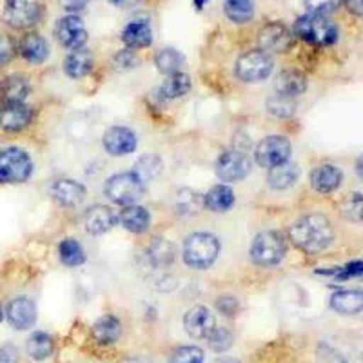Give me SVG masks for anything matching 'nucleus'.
Masks as SVG:
<instances>
[{
	"instance_id": "nucleus-43",
	"label": "nucleus",
	"mask_w": 363,
	"mask_h": 363,
	"mask_svg": "<svg viewBox=\"0 0 363 363\" xmlns=\"http://www.w3.org/2000/svg\"><path fill=\"white\" fill-rule=\"evenodd\" d=\"M325 274L335 277L336 280H349V278L362 277V274H363V260L349 262V264L343 265V267H336V269H333V271H327Z\"/></svg>"
},
{
	"instance_id": "nucleus-2",
	"label": "nucleus",
	"mask_w": 363,
	"mask_h": 363,
	"mask_svg": "<svg viewBox=\"0 0 363 363\" xmlns=\"http://www.w3.org/2000/svg\"><path fill=\"white\" fill-rule=\"evenodd\" d=\"M293 35L311 45L327 48V45L336 44L340 31L338 26L330 21L329 17L307 13L303 17L296 18L293 28Z\"/></svg>"
},
{
	"instance_id": "nucleus-13",
	"label": "nucleus",
	"mask_w": 363,
	"mask_h": 363,
	"mask_svg": "<svg viewBox=\"0 0 363 363\" xmlns=\"http://www.w3.org/2000/svg\"><path fill=\"white\" fill-rule=\"evenodd\" d=\"M104 147L113 157H125V155L135 153L138 140L136 135L129 128L124 125H113L108 131L104 133Z\"/></svg>"
},
{
	"instance_id": "nucleus-26",
	"label": "nucleus",
	"mask_w": 363,
	"mask_h": 363,
	"mask_svg": "<svg viewBox=\"0 0 363 363\" xmlns=\"http://www.w3.org/2000/svg\"><path fill=\"white\" fill-rule=\"evenodd\" d=\"M120 223L124 229L135 235H142L151 225V215L149 211L142 206H125L124 211L120 213Z\"/></svg>"
},
{
	"instance_id": "nucleus-6",
	"label": "nucleus",
	"mask_w": 363,
	"mask_h": 363,
	"mask_svg": "<svg viewBox=\"0 0 363 363\" xmlns=\"http://www.w3.org/2000/svg\"><path fill=\"white\" fill-rule=\"evenodd\" d=\"M104 193L111 202L118 206H133L142 199L144 184L135 173H116L106 180Z\"/></svg>"
},
{
	"instance_id": "nucleus-17",
	"label": "nucleus",
	"mask_w": 363,
	"mask_h": 363,
	"mask_svg": "<svg viewBox=\"0 0 363 363\" xmlns=\"http://www.w3.org/2000/svg\"><path fill=\"white\" fill-rule=\"evenodd\" d=\"M342 169L333 164L318 165V167L313 169V173H311V187H313L316 193L322 194L335 193V191L342 186Z\"/></svg>"
},
{
	"instance_id": "nucleus-11",
	"label": "nucleus",
	"mask_w": 363,
	"mask_h": 363,
	"mask_svg": "<svg viewBox=\"0 0 363 363\" xmlns=\"http://www.w3.org/2000/svg\"><path fill=\"white\" fill-rule=\"evenodd\" d=\"M251 160L244 151H223L216 160V174L223 182H240L251 173Z\"/></svg>"
},
{
	"instance_id": "nucleus-49",
	"label": "nucleus",
	"mask_w": 363,
	"mask_h": 363,
	"mask_svg": "<svg viewBox=\"0 0 363 363\" xmlns=\"http://www.w3.org/2000/svg\"><path fill=\"white\" fill-rule=\"evenodd\" d=\"M345 4L347 11L356 15V17H363V0H342Z\"/></svg>"
},
{
	"instance_id": "nucleus-55",
	"label": "nucleus",
	"mask_w": 363,
	"mask_h": 363,
	"mask_svg": "<svg viewBox=\"0 0 363 363\" xmlns=\"http://www.w3.org/2000/svg\"><path fill=\"white\" fill-rule=\"evenodd\" d=\"M4 320V309H2V306H0V322Z\"/></svg>"
},
{
	"instance_id": "nucleus-9",
	"label": "nucleus",
	"mask_w": 363,
	"mask_h": 363,
	"mask_svg": "<svg viewBox=\"0 0 363 363\" xmlns=\"http://www.w3.org/2000/svg\"><path fill=\"white\" fill-rule=\"evenodd\" d=\"M291 151H293L291 142L287 140L285 136H280V135L265 136L264 140L256 145V151H255L256 164L260 165V167H264V169H271V167H274V165L289 162Z\"/></svg>"
},
{
	"instance_id": "nucleus-48",
	"label": "nucleus",
	"mask_w": 363,
	"mask_h": 363,
	"mask_svg": "<svg viewBox=\"0 0 363 363\" xmlns=\"http://www.w3.org/2000/svg\"><path fill=\"white\" fill-rule=\"evenodd\" d=\"M116 60V66H122V67H133L135 66V57L131 55V51H120L118 55L115 57Z\"/></svg>"
},
{
	"instance_id": "nucleus-40",
	"label": "nucleus",
	"mask_w": 363,
	"mask_h": 363,
	"mask_svg": "<svg viewBox=\"0 0 363 363\" xmlns=\"http://www.w3.org/2000/svg\"><path fill=\"white\" fill-rule=\"evenodd\" d=\"M169 363H206L203 351L196 345H182L174 349Z\"/></svg>"
},
{
	"instance_id": "nucleus-47",
	"label": "nucleus",
	"mask_w": 363,
	"mask_h": 363,
	"mask_svg": "<svg viewBox=\"0 0 363 363\" xmlns=\"http://www.w3.org/2000/svg\"><path fill=\"white\" fill-rule=\"evenodd\" d=\"M18 352L13 347H0V363H17Z\"/></svg>"
},
{
	"instance_id": "nucleus-22",
	"label": "nucleus",
	"mask_w": 363,
	"mask_h": 363,
	"mask_svg": "<svg viewBox=\"0 0 363 363\" xmlns=\"http://www.w3.org/2000/svg\"><path fill=\"white\" fill-rule=\"evenodd\" d=\"M277 93L291 99H298L307 89V77L298 69H284L274 80Z\"/></svg>"
},
{
	"instance_id": "nucleus-54",
	"label": "nucleus",
	"mask_w": 363,
	"mask_h": 363,
	"mask_svg": "<svg viewBox=\"0 0 363 363\" xmlns=\"http://www.w3.org/2000/svg\"><path fill=\"white\" fill-rule=\"evenodd\" d=\"M216 363H240V362H236V359H233V358H223V359H218Z\"/></svg>"
},
{
	"instance_id": "nucleus-42",
	"label": "nucleus",
	"mask_w": 363,
	"mask_h": 363,
	"mask_svg": "<svg viewBox=\"0 0 363 363\" xmlns=\"http://www.w3.org/2000/svg\"><path fill=\"white\" fill-rule=\"evenodd\" d=\"M307 11L314 13V15H323L329 17L330 13H335L340 8L342 0H303Z\"/></svg>"
},
{
	"instance_id": "nucleus-33",
	"label": "nucleus",
	"mask_w": 363,
	"mask_h": 363,
	"mask_svg": "<svg viewBox=\"0 0 363 363\" xmlns=\"http://www.w3.org/2000/svg\"><path fill=\"white\" fill-rule=\"evenodd\" d=\"M223 13L235 24H247L255 17V2L252 0H225Z\"/></svg>"
},
{
	"instance_id": "nucleus-7",
	"label": "nucleus",
	"mask_w": 363,
	"mask_h": 363,
	"mask_svg": "<svg viewBox=\"0 0 363 363\" xmlns=\"http://www.w3.org/2000/svg\"><path fill=\"white\" fill-rule=\"evenodd\" d=\"M272 66L271 55L262 50H251L236 60V77L247 84L264 82L269 79Z\"/></svg>"
},
{
	"instance_id": "nucleus-39",
	"label": "nucleus",
	"mask_w": 363,
	"mask_h": 363,
	"mask_svg": "<svg viewBox=\"0 0 363 363\" xmlns=\"http://www.w3.org/2000/svg\"><path fill=\"white\" fill-rule=\"evenodd\" d=\"M265 108H267L269 115L277 116V118H291L294 115V111H296V99H291V96L277 93L271 99H267Z\"/></svg>"
},
{
	"instance_id": "nucleus-29",
	"label": "nucleus",
	"mask_w": 363,
	"mask_h": 363,
	"mask_svg": "<svg viewBox=\"0 0 363 363\" xmlns=\"http://www.w3.org/2000/svg\"><path fill=\"white\" fill-rule=\"evenodd\" d=\"M26 351L28 356L35 362H44V359L51 358L55 351V340L53 336L44 333V330H37L29 336L28 343H26Z\"/></svg>"
},
{
	"instance_id": "nucleus-16",
	"label": "nucleus",
	"mask_w": 363,
	"mask_h": 363,
	"mask_svg": "<svg viewBox=\"0 0 363 363\" xmlns=\"http://www.w3.org/2000/svg\"><path fill=\"white\" fill-rule=\"evenodd\" d=\"M184 327H186V333L193 340H207L211 333L215 330L216 322L213 313L207 307L196 306L186 314Z\"/></svg>"
},
{
	"instance_id": "nucleus-14",
	"label": "nucleus",
	"mask_w": 363,
	"mask_h": 363,
	"mask_svg": "<svg viewBox=\"0 0 363 363\" xmlns=\"http://www.w3.org/2000/svg\"><path fill=\"white\" fill-rule=\"evenodd\" d=\"M6 318L9 325L17 330L31 329L37 322V306L33 300L26 296L13 298L6 307Z\"/></svg>"
},
{
	"instance_id": "nucleus-28",
	"label": "nucleus",
	"mask_w": 363,
	"mask_h": 363,
	"mask_svg": "<svg viewBox=\"0 0 363 363\" xmlns=\"http://www.w3.org/2000/svg\"><path fill=\"white\" fill-rule=\"evenodd\" d=\"M233 203H235V193L225 184L211 187L203 194V207L209 209L211 213H227L233 207Z\"/></svg>"
},
{
	"instance_id": "nucleus-4",
	"label": "nucleus",
	"mask_w": 363,
	"mask_h": 363,
	"mask_svg": "<svg viewBox=\"0 0 363 363\" xmlns=\"http://www.w3.org/2000/svg\"><path fill=\"white\" fill-rule=\"evenodd\" d=\"M287 252L285 238L278 231H264L256 235L251 244V260L260 267H272L284 260Z\"/></svg>"
},
{
	"instance_id": "nucleus-27",
	"label": "nucleus",
	"mask_w": 363,
	"mask_h": 363,
	"mask_svg": "<svg viewBox=\"0 0 363 363\" xmlns=\"http://www.w3.org/2000/svg\"><path fill=\"white\" fill-rule=\"evenodd\" d=\"M122 40L131 50H144V48L151 45V42H153V31H151L147 22H129L122 29Z\"/></svg>"
},
{
	"instance_id": "nucleus-18",
	"label": "nucleus",
	"mask_w": 363,
	"mask_h": 363,
	"mask_svg": "<svg viewBox=\"0 0 363 363\" xmlns=\"http://www.w3.org/2000/svg\"><path fill=\"white\" fill-rule=\"evenodd\" d=\"M116 216L109 207L106 206H95L87 209L84 215V227L89 235H106L115 227Z\"/></svg>"
},
{
	"instance_id": "nucleus-25",
	"label": "nucleus",
	"mask_w": 363,
	"mask_h": 363,
	"mask_svg": "<svg viewBox=\"0 0 363 363\" xmlns=\"http://www.w3.org/2000/svg\"><path fill=\"white\" fill-rule=\"evenodd\" d=\"M267 184L269 187L277 191H285L293 187L296 184L298 177H300V167L293 162H284L280 165H274L271 169H267Z\"/></svg>"
},
{
	"instance_id": "nucleus-1",
	"label": "nucleus",
	"mask_w": 363,
	"mask_h": 363,
	"mask_svg": "<svg viewBox=\"0 0 363 363\" xmlns=\"http://www.w3.org/2000/svg\"><path fill=\"white\" fill-rule=\"evenodd\" d=\"M289 240L300 251L318 255L335 242V227L325 215L311 213L289 227Z\"/></svg>"
},
{
	"instance_id": "nucleus-52",
	"label": "nucleus",
	"mask_w": 363,
	"mask_h": 363,
	"mask_svg": "<svg viewBox=\"0 0 363 363\" xmlns=\"http://www.w3.org/2000/svg\"><path fill=\"white\" fill-rule=\"evenodd\" d=\"M193 2H194V8H196V11H202L209 0H193Z\"/></svg>"
},
{
	"instance_id": "nucleus-36",
	"label": "nucleus",
	"mask_w": 363,
	"mask_h": 363,
	"mask_svg": "<svg viewBox=\"0 0 363 363\" xmlns=\"http://www.w3.org/2000/svg\"><path fill=\"white\" fill-rule=\"evenodd\" d=\"M58 256L67 267H79L86 262V251L74 238H66L58 245Z\"/></svg>"
},
{
	"instance_id": "nucleus-12",
	"label": "nucleus",
	"mask_w": 363,
	"mask_h": 363,
	"mask_svg": "<svg viewBox=\"0 0 363 363\" xmlns=\"http://www.w3.org/2000/svg\"><path fill=\"white\" fill-rule=\"evenodd\" d=\"M55 35H57V40L67 50L73 51L86 48L87 29L77 15H67L60 18L55 26Z\"/></svg>"
},
{
	"instance_id": "nucleus-21",
	"label": "nucleus",
	"mask_w": 363,
	"mask_h": 363,
	"mask_svg": "<svg viewBox=\"0 0 363 363\" xmlns=\"http://www.w3.org/2000/svg\"><path fill=\"white\" fill-rule=\"evenodd\" d=\"M53 196L62 207H77L86 199V187L77 180L62 178V180L55 182Z\"/></svg>"
},
{
	"instance_id": "nucleus-23",
	"label": "nucleus",
	"mask_w": 363,
	"mask_h": 363,
	"mask_svg": "<svg viewBox=\"0 0 363 363\" xmlns=\"http://www.w3.org/2000/svg\"><path fill=\"white\" fill-rule=\"evenodd\" d=\"M95 64V57L87 48H80V50H73L64 60V71L71 79H84L93 69Z\"/></svg>"
},
{
	"instance_id": "nucleus-35",
	"label": "nucleus",
	"mask_w": 363,
	"mask_h": 363,
	"mask_svg": "<svg viewBox=\"0 0 363 363\" xmlns=\"http://www.w3.org/2000/svg\"><path fill=\"white\" fill-rule=\"evenodd\" d=\"M203 207V196L191 189L178 191L174 196V211L180 216H193Z\"/></svg>"
},
{
	"instance_id": "nucleus-20",
	"label": "nucleus",
	"mask_w": 363,
	"mask_h": 363,
	"mask_svg": "<svg viewBox=\"0 0 363 363\" xmlns=\"http://www.w3.org/2000/svg\"><path fill=\"white\" fill-rule=\"evenodd\" d=\"M18 51H21L26 62L35 64V66L44 64L50 57V45H48V42L40 33L24 35L21 44H18Z\"/></svg>"
},
{
	"instance_id": "nucleus-15",
	"label": "nucleus",
	"mask_w": 363,
	"mask_h": 363,
	"mask_svg": "<svg viewBox=\"0 0 363 363\" xmlns=\"http://www.w3.org/2000/svg\"><path fill=\"white\" fill-rule=\"evenodd\" d=\"M33 120V109L24 102L2 104L0 106V129L8 133L24 131Z\"/></svg>"
},
{
	"instance_id": "nucleus-8",
	"label": "nucleus",
	"mask_w": 363,
	"mask_h": 363,
	"mask_svg": "<svg viewBox=\"0 0 363 363\" xmlns=\"http://www.w3.org/2000/svg\"><path fill=\"white\" fill-rule=\"evenodd\" d=\"M42 17V6L38 0H6L2 18L13 29L33 28Z\"/></svg>"
},
{
	"instance_id": "nucleus-5",
	"label": "nucleus",
	"mask_w": 363,
	"mask_h": 363,
	"mask_svg": "<svg viewBox=\"0 0 363 363\" xmlns=\"http://www.w3.org/2000/svg\"><path fill=\"white\" fill-rule=\"evenodd\" d=\"M33 173V160L24 149L6 147L0 151V184H22Z\"/></svg>"
},
{
	"instance_id": "nucleus-51",
	"label": "nucleus",
	"mask_w": 363,
	"mask_h": 363,
	"mask_svg": "<svg viewBox=\"0 0 363 363\" xmlns=\"http://www.w3.org/2000/svg\"><path fill=\"white\" fill-rule=\"evenodd\" d=\"M356 173L363 180V157H359L358 162H356Z\"/></svg>"
},
{
	"instance_id": "nucleus-38",
	"label": "nucleus",
	"mask_w": 363,
	"mask_h": 363,
	"mask_svg": "<svg viewBox=\"0 0 363 363\" xmlns=\"http://www.w3.org/2000/svg\"><path fill=\"white\" fill-rule=\"evenodd\" d=\"M340 215L352 223H363V193H349L340 202Z\"/></svg>"
},
{
	"instance_id": "nucleus-50",
	"label": "nucleus",
	"mask_w": 363,
	"mask_h": 363,
	"mask_svg": "<svg viewBox=\"0 0 363 363\" xmlns=\"http://www.w3.org/2000/svg\"><path fill=\"white\" fill-rule=\"evenodd\" d=\"M142 0H111V4H115L116 8L120 9H131L136 8V6L140 4Z\"/></svg>"
},
{
	"instance_id": "nucleus-53",
	"label": "nucleus",
	"mask_w": 363,
	"mask_h": 363,
	"mask_svg": "<svg viewBox=\"0 0 363 363\" xmlns=\"http://www.w3.org/2000/svg\"><path fill=\"white\" fill-rule=\"evenodd\" d=\"M124 363H149V362H147V359H145V358H142V356H135V358L125 359Z\"/></svg>"
},
{
	"instance_id": "nucleus-41",
	"label": "nucleus",
	"mask_w": 363,
	"mask_h": 363,
	"mask_svg": "<svg viewBox=\"0 0 363 363\" xmlns=\"http://www.w3.org/2000/svg\"><path fill=\"white\" fill-rule=\"evenodd\" d=\"M207 342H209V347L215 352L229 351V349L233 347L231 330L222 329V327H215V330L211 333L209 338H207Z\"/></svg>"
},
{
	"instance_id": "nucleus-24",
	"label": "nucleus",
	"mask_w": 363,
	"mask_h": 363,
	"mask_svg": "<svg viewBox=\"0 0 363 363\" xmlns=\"http://www.w3.org/2000/svg\"><path fill=\"white\" fill-rule=\"evenodd\" d=\"M330 309L338 314H358L363 311V291L343 289L330 296Z\"/></svg>"
},
{
	"instance_id": "nucleus-3",
	"label": "nucleus",
	"mask_w": 363,
	"mask_h": 363,
	"mask_svg": "<svg viewBox=\"0 0 363 363\" xmlns=\"http://www.w3.org/2000/svg\"><path fill=\"white\" fill-rule=\"evenodd\" d=\"M220 255V242L211 233H193L184 242L182 256L191 269L206 271L215 264Z\"/></svg>"
},
{
	"instance_id": "nucleus-37",
	"label": "nucleus",
	"mask_w": 363,
	"mask_h": 363,
	"mask_svg": "<svg viewBox=\"0 0 363 363\" xmlns=\"http://www.w3.org/2000/svg\"><path fill=\"white\" fill-rule=\"evenodd\" d=\"M162 167H164V164H162L158 155H144L135 164V171L133 173L140 178L142 184H147V182H151L162 173Z\"/></svg>"
},
{
	"instance_id": "nucleus-32",
	"label": "nucleus",
	"mask_w": 363,
	"mask_h": 363,
	"mask_svg": "<svg viewBox=\"0 0 363 363\" xmlns=\"http://www.w3.org/2000/svg\"><path fill=\"white\" fill-rule=\"evenodd\" d=\"M147 258L151 262V265H157V267H167L174 262L177 258V249L171 242L164 238H157L151 242V245L147 247Z\"/></svg>"
},
{
	"instance_id": "nucleus-44",
	"label": "nucleus",
	"mask_w": 363,
	"mask_h": 363,
	"mask_svg": "<svg viewBox=\"0 0 363 363\" xmlns=\"http://www.w3.org/2000/svg\"><path fill=\"white\" fill-rule=\"evenodd\" d=\"M216 309L223 316H235L240 309V301L235 296H231V294H223V296L216 300Z\"/></svg>"
},
{
	"instance_id": "nucleus-30",
	"label": "nucleus",
	"mask_w": 363,
	"mask_h": 363,
	"mask_svg": "<svg viewBox=\"0 0 363 363\" xmlns=\"http://www.w3.org/2000/svg\"><path fill=\"white\" fill-rule=\"evenodd\" d=\"M122 335V325H120L118 318L106 314V316L99 318L93 325V336L102 345H111Z\"/></svg>"
},
{
	"instance_id": "nucleus-45",
	"label": "nucleus",
	"mask_w": 363,
	"mask_h": 363,
	"mask_svg": "<svg viewBox=\"0 0 363 363\" xmlns=\"http://www.w3.org/2000/svg\"><path fill=\"white\" fill-rule=\"evenodd\" d=\"M13 57H15V44L8 35H0V67L11 62Z\"/></svg>"
},
{
	"instance_id": "nucleus-31",
	"label": "nucleus",
	"mask_w": 363,
	"mask_h": 363,
	"mask_svg": "<svg viewBox=\"0 0 363 363\" xmlns=\"http://www.w3.org/2000/svg\"><path fill=\"white\" fill-rule=\"evenodd\" d=\"M191 89V79L184 73L169 74L167 80H164V84L158 89V95L162 100H177L186 96Z\"/></svg>"
},
{
	"instance_id": "nucleus-19",
	"label": "nucleus",
	"mask_w": 363,
	"mask_h": 363,
	"mask_svg": "<svg viewBox=\"0 0 363 363\" xmlns=\"http://www.w3.org/2000/svg\"><path fill=\"white\" fill-rule=\"evenodd\" d=\"M31 93V84L24 74H9L0 82V102L15 104L24 102Z\"/></svg>"
},
{
	"instance_id": "nucleus-10",
	"label": "nucleus",
	"mask_w": 363,
	"mask_h": 363,
	"mask_svg": "<svg viewBox=\"0 0 363 363\" xmlns=\"http://www.w3.org/2000/svg\"><path fill=\"white\" fill-rule=\"evenodd\" d=\"M258 45L267 55L287 53L293 45V31L281 22H269L258 33Z\"/></svg>"
},
{
	"instance_id": "nucleus-46",
	"label": "nucleus",
	"mask_w": 363,
	"mask_h": 363,
	"mask_svg": "<svg viewBox=\"0 0 363 363\" xmlns=\"http://www.w3.org/2000/svg\"><path fill=\"white\" fill-rule=\"evenodd\" d=\"M58 2H60V6H62V8L66 9L67 13L74 15V13L82 11V9L87 6V2H89V0H58Z\"/></svg>"
},
{
	"instance_id": "nucleus-34",
	"label": "nucleus",
	"mask_w": 363,
	"mask_h": 363,
	"mask_svg": "<svg viewBox=\"0 0 363 363\" xmlns=\"http://www.w3.org/2000/svg\"><path fill=\"white\" fill-rule=\"evenodd\" d=\"M155 64H157L160 73L169 77V74L182 73V67L186 64V57L174 48H165V50L158 51V55L155 57Z\"/></svg>"
}]
</instances>
